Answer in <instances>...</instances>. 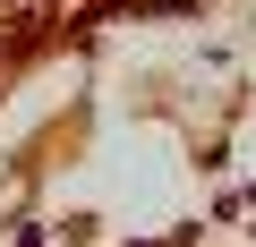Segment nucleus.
<instances>
[{"instance_id": "obj_1", "label": "nucleus", "mask_w": 256, "mask_h": 247, "mask_svg": "<svg viewBox=\"0 0 256 247\" xmlns=\"http://www.w3.org/2000/svg\"><path fill=\"white\" fill-rule=\"evenodd\" d=\"M0 9H34V0H0Z\"/></svg>"}]
</instances>
